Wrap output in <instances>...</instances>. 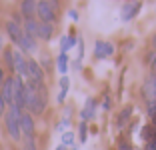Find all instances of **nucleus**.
Returning <instances> with one entry per match:
<instances>
[{"label":"nucleus","mask_w":156,"mask_h":150,"mask_svg":"<svg viewBox=\"0 0 156 150\" xmlns=\"http://www.w3.org/2000/svg\"><path fill=\"white\" fill-rule=\"evenodd\" d=\"M20 114L22 110L18 106H8V110L4 112V126L6 132L12 140H20L22 138V130H20Z\"/></svg>","instance_id":"1"},{"label":"nucleus","mask_w":156,"mask_h":150,"mask_svg":"<svg viewBox=\"0 0 156 150\" xmlns=\"http://www.w3.org/2000/svg\"><path fill=\"white\" fill-rule=\"evenodd\" d=\"M26 84L44 86V68L34 58H26Z\"/></svg>","instance_id":"2"},{"label":"nucleus","mask_w":156,"mask_h":150,"mask_svg":"<svg viewBox=\"0 0 156 150\" xmlns=\"http://www.w3.org/2000/svg\"><path fill=\"white\" fill-rule=\"evenodd\" d=\"M36 16L40 18V22L54 24L56 22V8L48 2V0H40L36 6Z\"/></svg>","instance_id":"3"},{"label":"nucleus","mask_w":156,"mask_h":150,"mask_svg":"<svg viewBox=\"0 0 156 150\" xmlns=\"http://www.w3.org/2000/svg\"><path fill=\"white\" fill-rule=\"evenodd\" d=\"M20 130H22V136L34 138V118L30 112L22 110V114H20Z\"/></svg>","instance_id":"4"},{"label":"nucleus","mask_w":156,"mask_h":150,"mask_svg":"<svg viewBox=\"0 0 156 150\" xmlns=\"http://www.w3.org/2000/svg\"><path fill=\"white\" fill-rule=\"evenodd\" d=\"M0 94H2V98H4L6 106H12L14 104V76L4 78L2 88H0Z\"/></svg>","instance_id":"5"},{"label":"nucleus","mask_w":156,"mask_h":150,"mask_svg":"<svg viewBox=\"0 0 156 150\" xmlns=\"http://www.w3.org/2000/svg\"><path fill=\"white\" fill-rule=\"evenodd\" d=\"M142 94H144V98L148 100V104L156 102V76H154V74H150V76L144 80V84H142Z\"/></svg>","instance_id":"6"},{"label":"nucleus","mask_w":156,"mask_h":150,"mask_svg":"<svg viewBox=\"0 0 156 150\" xmlns=\"http://www.w3.org/2000/svg\"><path fill=\"white\" fill-rule=\"evenodd\" d=\"M12 58H14V76L26 78V58L20 50H12Z\"/></svg>","instance_id":"7"},{"label":"nucleus","mask_w":156,"mask_h":150,"mask_svg":"<svg viewBox=\"0 0 156 150\" xmlns=\"http://www.w3.org/2000/svg\"><path fill=\"white\" fill-rule=\"evenodd\" d=\"M142 8V2H138V0H134V2H126V4L122 6V12H120V18L124 20V22H128V20H132L134 16L138 14V10Z\"/></svg>","instance_id":"8"},{"label":"nucleus","mask_w":156,"mask_h":150,"mask_svg":"<svg viewBox=\"0 0 156 150\" xmlns=\"http://www.w3.org/2000/svg\"><path fill=\"white\" fill-rule=\"evenodd\" d=\"M112 52H114V46L110 44V42H104V40H96V44H94V56L96 58H108V56H112Z\"/></svg>","instance_id":"9"},{"label":"nucleus","mask_w":156,"mask_h":150,"mask_svg":"<svg viewBox=\"0 0 156 150\" xmlns=\"http://www.w3.org/2000/svg\"><path fill=\"white\" fill-rule=\"evenodd\" d=\"M6 32H8L10 40H12L14 44H18L20 38H22V34H24V28L20 26L16 20H10V22H6Z\"/></svg>","instance_id":"10"},{"label":"nucleus","mask_w":156,"mask_h":150,"mask_svg":"<svg viewBox=\"0 0 156 150\" xmlns=\"http://www.w3.org/2000/svg\"><path fill=\"white\" fill-rule=\"evenodd\" d=\"M36 6H38L36 0H22V4H20V12H22L24 20L34 18V16H36Z\"/></svg>","instance_id":"11"},{"label":"nucleus","mask_w":156,"mask_h":150,"mask_svg":"<svg viewBox=\"0 0 156 150\" xmlns=\"http://www.w3.org/2000/svg\"><path fill=\"white\" fill-rule=\"evenodd\" d=\"M94 114H96V100H94V98H88L86 104H84V108H82V112H80V118L86 122V120H92V118H94Z\"/></svg>","instance_id":"12"},{"label":"nucleus","mask_w":156,"mask_h":150,"mask_svg":"<svg viewBox=\"0 0 156 150\" xmlns=\"http://www.w3.org/2000/svg\"><path fill=\"white\" fill-rule=\"evenodd\" d=\"M16 46H18L20 50H24V52H34V50H36V38L28 36L26 32H24L22 38H20V42H18Z\"/></svg>","instance_id":"13"},{"label":"nucleus","mask_w":156,"mask_h":150,"mask_svg":"<svg viewBox=\"0 0 156 150\" xmlns=\"http://www.w3.org/2000/svg\"><path fill=\"white\" fill-rule=\"evenodd\" d=\"M52 36H54V24L38 22V38H42V40H50Z\"/></svg>","instance_id":"14"},{"label":"nucleus","mask_w":156,"mask_h":150,"mask_svg":"<svg viewBox=\"0 0 156 150\" xmlns=\"http://www.w3.org/2000/svg\"><path fill=\"white\" fill-rule=\"evenodd\" d=\"M24 32H26L28 36H32V38H38V22L34 18H28L24 20Z\"/></svg>","instance_id":"15"},{"label":"nucleus","mask_w":156,"mask_h":150,"mask_svg":"<svg viewBox=\"0 0 156 150\" xmlns=\"http://www.w3.org/2000/svg\"><path fill=\"white\" fill-rule=\"evenodd\" d=\"M74 44H76V38H74L72 34H68V36H62V38H60V52H64V54H66V52H68V50L72 48Z\"/></svg>","instance_id":"16"},{"label":"nucleus","mask_w":156,"mask_h":150,"mask_svg":"<svg viewBox=\"0 0 156 150\" xmlns=\"http://www.w3.org/2000/svg\"><path fill=\"white\" fill-rule=\"evenodd\" d=\"M56 68H58V72L62 74V76L68 72V56H66L64 52H60V56L56 58Z\"/></svg>","instance_id":"17"},{"label":"nucleus","mask_w":156,"mask_h":150,"mask_svg":"<svg viewBox=\"0 0 156 150\" xmlns=\"http://www.w3.org/2000/svg\"><path fill=\"white\" fill-rule=\"evenodd\" d=\"M68 86H70L68 78H66V76H62V78H60V92H58V102H60V104L64 102L66 94H68Z\"/></svg>","instance_id":"18"},{"label":"nucleus","mask_w":156,"mask_h":150,"mask_svg":"<svg viewBox=\"0 0 156 150\" xmlns=\"http://www.w3.org/2000/svg\"><path fill=\"white\" fill-rule=\"evenodd\" d=\"M148 114H150V118H152V124L156 126V102L148 104Z\"/></svg>","instance_id":"19"},{"label":"nucleus","mask_w":156,"mask_h":150,"mask_svg":"<svg viewBox=\"0 0 156 150\" xmlns=\"http://www.w3.org/2000/svg\"><path fill=\"white\" fill-rule=\"evenodd\" d=\"M74 142V134L72 132H64V134H62V146L64 144H72Z\"/></svg>","instance_id":"20"},{"label":"nucleus","mask_w":156,"mask_h":150,"mask_svg":"<svg viewBox=\"0 0 156 150\" xmlns=\"http://www.w3.org/2000/svg\"><path fill=\"white\" fill-rule=\"evenodd\" d=\"M132 112V108H126V110H122L120 112V118H118V126H122L124 124V120H128V114Z\"/></svg>","instance_id":"21"},{"label":"nucleus","mask_w":156,"mask_h":150,"mask_svg":"<svg viewBox=\"0 0 156 150\" xmlns=\"http://www.w3.org/2000/svg\"><path fill=\"white\" fill-rule=\"evenodd\" d=\"M148 62H150V68H152V74L156 76V50L148 56Z\"/></svg>","instance_id":"22"},{"label":"nucleus","mask_w":156,"mask_h":150,"mask_svg":"<svg viewBox=\"0 0 156 150\" xmlns=\"http://www.w3.org/2000/svg\"><path fill=\"white\" fill-rule=\"evenodd\" d=\"M24 150H36L34 138H26V140H24Z\"/></svg>","instance_id":"23"},{"label":"nucleus","mask_w":156,"mask_h":150,"mask_svg":"<svg viewBox=\"0 0 156 150\" xmlns=\"http://www.w3.org/2000/svg\"><path fill=\"white\" fill-rule=\"evenodd\" d=\"M86 140V122H80V142H84Z\"/></svg>","instance_id":"24"},{"label":"nucleus","mask_w":156,"mask_h":150,"mask_svg":"<svg viewBox=\"0 0 156 150\" xmlns=\"http://www.w3.org/2000/svg\"><path fill=\"white\" fill-rule=\"evenodd\" d=\"M4 112H6V102L2 98V94H0V116H4Z\"/></svg>","instance_id":"25"},{"label":"nucleus","mask_w":156,"mask_h":150,"mask_svg":"<svg viewBox=\"0 0 156 150\" xmlns=\"http://www.w3.org/2000/svg\"><path fill=\"white\" fill-rule=\"evenodd\" d=\"M118 150H132V146H130L128 142H120V148Z\"/></svg>","instance_id":"26"},{"label":"nucleus","mask_w":156,"mask_h":150,"mask_svg":"<svg viewBox=\"0 0 156 150\" xmlns=\"http://www.w3.org/2000/svg\"><path fill=\"white\" fill-rule=\"evenodd\" d=\"M68 16H70L72 20H78V14H76V10H70V12H68Z\"/></svg>","instance_id":"27"},{"label":"nucleus","mask_w":156,"mask_h":150,"mask_svg":"<svg viewBox=\"0 0 156 150\" xmlns=\"http://www.w3.org/2000/svg\"><path fill=\"white\" fill-rule=\"evenodd\" d=\"M146 150H156V142H148V144H146Z\"/></svg>","instance_id":"28"},{"label":"nucleus","mask_w":156,"mask_h":150,"mask_svg":"<svg viewBox=\"0 0 156 150\" xmlns=\"http://www.w3.org/2000/svg\"><path fill=\"white\" fill-rule=\"evenodd\" d=\"M2 82H4V68L0 66V86H2Z\"/></svg>","instance_id":"29"},{"label":"nucleus","mask_w":156,"mask_h":150,"mask_svg":"<svg viewBox=\"0 0 156 150\" xmlns=\"http://www.w3.org/2000/svg\"><path fill=\"white\" fill-rule=\"evenodd\" d=\"M56 150H66V148H64V146H62V144H60V146H58V148H56Z\"/></svg>","instance_id":"30"},{"label":"nucleus","mask_w":156,"mask_h":150,"mask_svg":"<svg viewBox=\"0 0 156 150\" xmlns=\"http://www.w3.org/2000/svg\"><path fill=\"white\" fill-rule=\"evenodd\" d=\"M0 44H2V36H0Z\"/></svg>","instance_id":"31"}]
</instances>
